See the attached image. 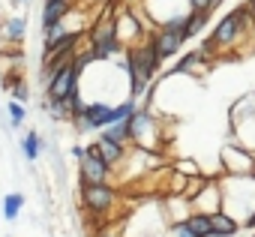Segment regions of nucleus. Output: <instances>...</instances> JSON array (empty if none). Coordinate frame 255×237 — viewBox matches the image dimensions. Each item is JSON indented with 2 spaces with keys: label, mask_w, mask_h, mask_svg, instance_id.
Returning <instances> with one entry per match:
<instances>
[{
  "label": "nucleus",
  "mask_w": 255,
  "mask_h": 237,
  "mask_svg": "<svg viewBox=\"0 0 255 237\" xmlns=\"http://www.w3.org/2000/svg\"><path fill=\"white\" fill-rule=\"evenodd\" d=\"M219 192H222V210L234 222H246L255 213V174L252 177H234L222 174L219 177Z\"/></svg>",
  "instance_id": "f257e3e1"
},
{
  "label": "nucleus",
  "mask_w": 255,
  "mask_h": 237,
  "mask_svg": "<svg viewBox=\"0 0 255 237\" xmlns=\"http://www.w3.org/2000/svg\"><path fill=\"white\" fill-rule=\"evenodd\" d=\"M117 198H120V192L111 183H96V186L81 183V204L96 216H108L117 207Z\"/></svg>",
  "instance_id": "f03ea898"
},
{
  "label": "nucleus",
  "mask_w": 255,
  "mask_h": 237,
  "mask_svg": "<svg viewBox=\"0 0 255 237\" xmlns=\"http://www.w3.org/2000/svg\"><path fill=\"white\" fill-rule=\"evenodd\" d=\"M222 171L234 177H252L255 174V156L243 150L240 144H225L222 147Z\"/></svg>",
  "instance_id": "7ed1b4c3"
},
{
  "label": "nucleus",
  "mask_w": 255,
  "mask_h": 237,
  "mask_svg": "<svg viewBox=\"0 0 255 237\" xmlns=\"http://www.w3.org/2000/svg\"><path fill=\"white\" fill-rule=\"evenodd\" d=\"M78 174H81V183L96 186V183H108L111 168L102 162V156L96 153V147H93V144H87V153H84V159L78 162Z\"/></svg>",
  "instance_id": "20e7f679"
},
{
  "label": "nucleus",
  "mask_w": 255,
  "mask_h": 237,
  "mask_svg": "<svg viewBox=\"0 0 255 237\" xmlns=\"http://www.w3.org/2000/svg\"><path fill=\"white\" fill-rule=\"evenodd\" d=\"M216 210H222V192H219V180L213 177V180L195 195V201H192V213H204V216H210V213H216Z\"/></svg>",
  "instance_id": "39448f33"
},
{
  "label": "nucleus",
  "mask_w": 255,
  "mask_h": 237,
  "mask_svg": "<svg viewBox=\"0 0 255 237\" xmlns=\"http://www.w3.org/2000/svg\"><path fill=\"white\" fill-rule=\"evenodd\" d=\"M150 42H153L156 54L162 57V63H165L168 57L180 54V51H183V45H186L183 33H165V30H153V33H150Z\"/></svg>",
  "instance_id": "423d86ee"
},
{
  "label": "nucleus",
  "mask_w": 255,
  "mask_h": 237,
  "mask_svg": "<svg viewBox=\"0 0 255 237\" xmlns=\"http://www.w3.org/2000/svg\"><path fill=\"white\" fill-rule=\"evenodd\" d=\"M93 147H96V153L102 156V162L114 171V168H120L123 162H126V156H129V147H123V144H114V141H108V138H96L93 141Z\"/></svg>",
  "instance_id": "0eeeda50"
},
{
  "label": "nucleus",
  "mask_w": 255,
  "mask_h": 237,
  "mask_svg": "<svg viewBox=\"0 0 255 237\" xmlns=\"http://www.w3.org/2000/svg\"><path fill=\"white\" fill-rule=\"evenodd\" d=\"M72 3H75V0H48V3H42V21H39L42 30L60 24V21L72 12Z\"/></svg>",
  "instance_id": "6e6552de"
},
{
  "label": "nucleus",
  "mask_w": 255,
  "mask_h": 237,
  "mask_svg": "<svg viewBox=\"0 0 255 237\" xmlns=\"http://www.w3.org/2000/svg\"><path fill=\"white\" fill-rule=\"evenodd\" d=\"M210 237H234V234H240V222H234L225 210H216V213H210Z\"/></svg>",
  "instance_id": "1a4fd4ad"
},
{
  "label": "nucleus",
  "mask_w": 255,
  "mask_h": 237,
  "mask_svg": "<svg viewBox=\"0 0 255 237\" xmlns=\"http://www.w3.org/2000/svg\"><path fill=\"white\" fill-rule=\"evenodd\" d=\"M42 150H45L42 135H39L36 129H30V132L21 138V153H24V159H27V162H36V159L42 156Z\"/></svg>",
  "instance_id": "9d476101"
},
{
  "label": "nucleus",
  "mask_w": 255,
  "mask_h": 237,
  "mask_svg": "<svg viewBox=\"0 0 255 237\" xmlns=\"http://www.w3.org/2000/svg\"><path fill=\"white\" fill-rule=\"evenodd\" d=\"M99 135L108 138V141H114V144H123V147H126V144H132V132H129V123H126V120H120V123L102 129Z\"/></svg>",
  "instance_id": "9b49d317"
},
{
  "label": "nucleus",
  "mask_w": 255,
  "mask_h": 237,
  "mask_svg": "<svg viewBox=\"0 0 255 237\" xmlns=\"http://www.w3.org/2000/svg\"><path fill=\"white\" fill-rule=\"evenodd\" d=\"M24 33H27V18H24V15H12V18H6V24H3V36H6V42H21Z\"/></svg>",
  "instance_id": "f8f14e48"
},
{
  "label": "nucleus",
  "mask_w": 255,
  "mask_h": 237,
  "mask_svg": "<svg viewBox=\"0 0 255 237\" xmlns=\"http://www.w3.org/2000/svg\"><path fill=\"white\" fill-rule=\"evenodd\" d=\"M207 21H210V12H189V24H186V33H183V39L189 42V39L201 36V30L207 27Z\"/></svg>",
  "instance_id": "ddd939ff"
},
{
  "label": "nucleus",
  "mask_w": 255,
  "mask_h": 237,
  "mask_svg": "<svg viewBox=\"0 0 255 237\" xmlns=\"http://www.w3.org/2000/svg\"><path fill=\"white\" fill-rule=\"evenodd\" d=\"M21 207H24V195H21V192H9V195L3 198V219H6V222H15L18 213H21Z\"/></svg>",
  "instance_id": "4468645a"
},
{
  "label": "nucleus",
  "mask_w": 255,
  "mask_h": 237,
  "mask_svg": "<svg viewBox=\"0 0 255 237\" xmlns=\"http://www.w3.org/2000/svg\"><path fill=\"white\" fill-rule=\"evenodd\" d=\"M180 225H186L195 237H210L213 231H210V216H204V213H192L186 222H180Z\"/></svg>",
  "instance_id": "2eb2a0df"
},
{
  "label": "nucleus",
  "mask_w": 255,
  "mask_h": 237,
  "mask_svg": "<svg viewBox=\"0 0 255 237\" xmlns=\"http://www.w3.org/2000/svg\"><path fill=\"white\" fill-rule=\"evenodd\" d=\"M6 114H9V126H12V129L24 126V120H27V108H24L21 102H15V99L6 102Z\"/></svg>",
  "instance_id": "dca6fc26"
},
{
  "label": "nucleus",
  "mask_w": 255,
  "mask_h": 237,
  "mask_svg": "<svg viewBox=\"0 0 255 237\" xmlns=\"http://www.w3.org/2000/svg\"><path fill=\"white\" fill-rule=\"evenodd\" d=\"M42 108L48 111V117H51V120H69V117H66V108H63V102H57V99H42Z\"/></svg>",
  "instance_id": "f3484780"
},
{
  "label": "nucleus",
  "mask_w": 255,
  "mask_h": 237,
  "mask_svg": "<svg viewBox=\"0 0 255 237\" xmlns=\"http://www.w3.org/2000/svg\"><path fill=\"white\" fill-rule=\"evenodd\" d=\"M6 87H9V93H12V99L15 102H27L30 99V90H27V81H21V78H15V81H6Z\"/></svg>",
  "instance_id": "a211bd4d"
},
{
  "label": "nucleus",
  "mask_w": 255,
  "mask_h": 237,
  "mask_svg": "<svg viewBox=\"0 0 255 237\" xmlns=\"http://www.w3.org/2000/svg\"><path fill=\"white\" fill-rule=\"evenodd\" d=\"M96 237H123V228L120 225H105L96 231Z\"/></svg>",
  "instance_id": "6ab92c4d"
},
{
  "label": "nucleus",
  "mask_w": 255,
  "mask_h": 237,
  "mask_svg": "<svg viewBox=\"0 0 255 237\" xmlns=\"http://www.w3.org/2000/svg\"><path fill=\"white\" fill-rule=\"evenodd\" d=\"M84 153H87V147H84V144H72V147H69V156H72V159H78V162L84 159Z\"/></svg>",
  "instance_id": "aec40b11"
},
{
  "label": "nucleus",
  "mask_w": 255,
  "mask_h": 237,
  "mask_svg": "<svg viewBox=\"0 0 255 237\" xmlns=\"http://www.w3.org/2000/svg\"><path fill=\"white\" fill-rule=\"evenodd\" d=\"M171 234H174V237H195L186 225H174V228H171Z\"/></svg>",
  "instance_id": "412c9836"
},
{
  "label": "nucleus",
  "mask_w": 255,
  "mask_h": 237,
  "mask_svg": "<svg viewBox=\"0 0 255 237\" xmlns=\"http://www.w3.org/2000/svg\"><path fill=\"white\" fill-rule=\"evenodd\" d=\"M222 3H225V0H207V9H210V12H216Z\"/></svg>",
  "instance_id": "4be33fe9"
},
{
  "label": "nucleus",
  "mask_w": 255,
  "mask_h": 237,
  "mask_svg": "<svg viewBox=\"0 0 255 237\" xmlns=\"http://www.w3.org/2000/svg\"><path fill=\"white\" fill-rule=\"evenodd\" d=\"M240 228H249V231H252V228H255V213H252V216H249V219H246V222H243Z\"/></svg>",
  "instance_id": "5701e85b"
},
{
  "label": "nucleus",
  "mask_w": 255,
  "mask_h": 237,
  "mask_svg": "<svg viewBox=\"0 0 255 237\" xmlns=\"http://www.w3.org/2000/svg\"><path fill=\"white\" fill-rule=\"evenodd\" d=\"M18 3H30V0H18Z\"/></svg>",
  "instance_id": "b1692460"
},
{
  "label": "nucleus",
  "mask_w": 255,
  "mask_h": 237,
  "mask_svg": "<svg viewBox=\"0 0 255 237\" xmlns=\"http://www.w3.org/2000/svg\"><path fill=\"white\" fill-rule=\"evenodd\" d=\"M42 3H48V0H42Z\"/></svg>",
  "instance_id": "393cba45"
},
{
  "label": "nucleus",
  "mask_w": 255,
  "mask_h": 237,
  "mask_svg": "<svg viewBox=\"0 0 255 237\" xmlns=\"http://www.w3.org/2000/svg\"><path fill=\"white\" fill-rule=\"evenodd\" d=\"M249 237H255V234H249Z\"/></svg>",
  "instance_id": "a878e982"
}]
</instances>
